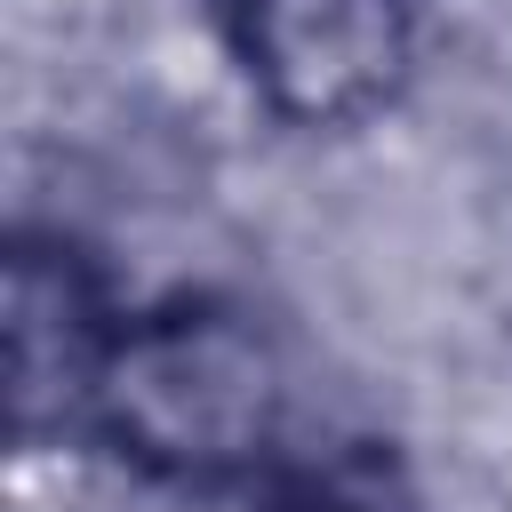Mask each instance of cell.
Wrapping results in <instances>:
<instances>
[{
  "mask_svg": "<svg viewBox=\"0 0 512 512\" xmlns=\"http://www.w3.org/2000/svg\"><path fill=\"white\" fill-rule=\"evenodd\" d=\"M280 408L288 384L272 336L240 304L184 296L144 320H120L88 424L104 432L112 456H128L152 480L224 488V480H264L280 448Z\"/></svg>",
  "mask_w": 512,
  "mask_h": 512,
  "instance_id": "cell-1",
  "label": "cell"
},
{
  "mask_svg": "<svg viewBox=\"0 0 512 512\" xmlns=\"http://www.w3.org/2000/svg\"><path fill=\"white\" fill-rule=\"evenodd\" d=\"M224 32L264 88V104L296 128H344L376 112L416 40L408 0H216Z\"/></svg>",
  "mask_w": 512,
  "mask_h": 512,
  "instance_id": "cell-2",
  "label": "cell"
},
{
  "mask_svg": "<svg viewBox=\"0 0 512 512\" xmlns=\"http://www.w3.org/2000/svg\"><path fill=\"white\" fill-rule=\"evenodd\" d=\"M112 336H120V320H112L88 256L72 240L24 232L8 248V408H16L24 440L88 416Z\"/></svg>",
  "mask_w": 512,
  "mask_h": 512,
  "instance_id": "cell-3",
  "label": "cell"
},
{
  "mask_svg": "<svg viewBox=\"0 0 512 512\" xmlns=\"http://www.w3.org/2000/svg\"><path fill=\"white\" fill-rule=\"evenodd\" d=\"M256 512H416V496L376 440H336L296 464L272 456L256 480Z\"/></svg>",
  "mask_w": 512,
  "mask_h": 512,
  "instance_id": "cell-4",
  "label": "cell"
}]
</instances>
